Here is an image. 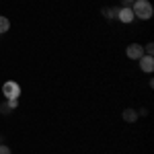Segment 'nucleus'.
Here are the masks:
<instances>
[{
  "label": "nucleus",
  "mask_w": 154,
  "mask_h": 154,
  "mask_svg": "<svg viewBox=\"0 0 154 154\" xmlns=\"http://www.w3.org/2000/svg\"><path fill=\"white\" fill-rule=\"evenodd\" d=\"M6 103H8V107H11V109H17V107H19V99H8Z\"/></svg>",
  "instance_id": "obj_11"
},
{
  "label": "nucleus",
  "mask_w": 154,
  "mask_h": 154,
  "mask_svg": "<svg viewBox=\"0 0 154 154\" xmlns=\"http://www.w3.org/2000/svg\"><path fill=\"white\" fill-rule=\"evenodd\" d=\"M121 117H123V121H128V123H134L140 115H138V111H136V109H130V107H128V109L123 111V115H121Z\"/></svg>",
  "instance_id": "obj_6"
},
{
  "label": "nucleus",
  "mask_w": 154,
  "mask_h": 154,
  "mask_svg": "<svg viewBox=\"0 0 154 154\" xmlns=\"http://www.w3.org/2000/svg\"><path fill=\"white\" fill-rule=\"evenodd\" d=\"M140 62V70L142 72H154V56H142V58L138 60Z\"/></svg>",
  "instance_id": "obj_4"
},
{
  "label": "nucleus",
  "mask_w": 154,
  "mask_h": 154,
  "mask_svg": "<svg viewBox=\"0 0 154 154\" xmlns=\"http://www.w3.org/2000/svg\"><path fill=\"white\" fill-rule=\"evenodd\" d=\"M11 29V21L6 17H0V33H6Z\"/></svg>",
  "instance_id": "obj_8"
},
{
  "label": "nucleus",
  "mask_w": 154,
  "mask_h": 154,
  "mask_svg": "<svg viewBox=\"0 0 154 154\" xmlns=\"http://www.w3.org/2000/svg\"><path fill=\"white\" fill-rule=\"evenodd\" d=\"M117 19L121 21V23H131L134 21V12H131V8L130 6H123V8H119V12H117Z\"/></svg>",
  "instance_id": "obj_5"
},
{
  "label": "nucleus",
  "mask_w": 154,
  "mask_h": 154,
  "mask_svg": "<svg viewBox=\"0 0 154 154\" xmlns=\"http://www.w3.org/2000/svg\"><path fill=\"white\" fill-rule=\"evenodd\" d=\"M11 111H12V109H11V107H8V103H6V101H4V103L0 105V113H2V115H8Z\"/></svg>",
  "instance_id": "obj_10"
},
{
  "label": "nucleus",
  "mask_w": 154,
  "mask_h": 154,
  "mask_svg": "<svg viewBox=\"0 0 154 154\" xmlns=\"http://www.w3.org/2000/svg\"><path fill=\"white\" fill-rule=\"evenodd\" d=\"M131 12H134V19H142V21H148V19H152V4L148 2V0H136L134 4L130 6Z\"/></svg>",
  "instance_id": "obj_1"
},
{
  "label": "nucleus",
  "mask_w": 154,
  "mask_h": 154,
  "mask_svg": "<svg viewBox=\"0 0 154 154\" xmlns=\"http://www.w3.org/2000/svg\"><path fill=\"white\" fill-rule=\"evenodd\" d=\"M144 48V56H154V43H146Z\"/></svg>",
  "instance_id": "obj_9"
},
{
  "label": "nucleus",
  "mask_w": 154,
  "mask_h": 154,
  "mask_svg": "<svg viewBox=\"0 0 154 154\" xmlns=\"http://www.w3.org/2000/svg\"><path fill=\"white\" fill-rule=\"evenodd\" d=\"M2 95L6 97V101H8V99H19V95H21V86L14 82V80H8V82L2 84Z\"/></svg>",
  "instance_id": "obj_2"
},
{
  "label": "nucleus",
  "mask_w": 154,
  "mask_h": 154,
  "mask_svg": "<svg viewBox=\"0 0 154 154\" xmlns=\"http://www.w3.org/2000/svg\"><path fill=\"white\" fill-rule=\"evenodd\" d=\"M0 154H12V152H11V148H8V146L0 144Z\"/></svg>",
  "instance_id": "obj_12"
},
{
  "label": "nucleus",
  "mask_w": 154,
  "mask_h": 154,
  "mask_svg": "<svg viewBox=\"0 0 154 154\" xmlns=\"http://www.w3.org/2000/svg\"><path fill=\"white\" fill-rule=\"evenodd\" d=\"M134 2H136V0H123V6H131Z\"/></svg>",
  "instance_id": "obj_14"
},
{
  "label": "nucleus",
  "mask_w": 154,
  "mask_h": 154,
  "mask_svg": "<svg viewBox=\"0 0 154 154\" xmlns=\"http://www.w3.org/2000/svg\"><path fill=\"white\" fill-rule=\"evenodd\" d=\"M125 54H128V58H130V60H140L144 56V48L140 45V43H131V45H128Z\"/></svg>",
  "instance_id": "obj_3"
},
{
  "label": "nucleus",
  "mask_w": 154,
  "mask_h": 154,
  "mask_svg": "<svg viewBox=\"0 0 154 154\" xmlns=\"http://www.w3.org/2000/svg\"><path fill=\"white\" fill-rule=\"evenodd\" d=\"M101 12H103V17H105V19H117L119 8H117V6H105Z\"/></svg>",
  "instance_id": "obj_7"
},
{
  "label": "nucleus",
  "mask_w": 154,
  "mask_h": 154,
  "mask_svg": "<svg viewBox=\"0 0 154 154\" xmlns=\"http://www.w3.org/2000/svg\"><path fill=\"white\" fill-rule=\"evenodd\" d=\"M138 115H142V117H146V115H148V109H146V107H142V109L138 111Z\"/></svg>",
  "instance_id": "obj_13"
}]
</instances>
